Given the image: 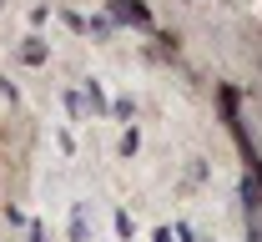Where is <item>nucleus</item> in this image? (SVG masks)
Returning <instances> with one entry per match:
<instances>
[{"mask_svg":"<svg viewBox=\"0 0 262 242\" xmlns=\"http://www.w3.org/2000/svg\"><path fill=\"white\" fill-rule=\"evenodd\" d=\"M247 217H252V242H262V167L247 172Z\"/></svg>","mask_w":262,"mask_h":242,"instance_id":"obj_1","label":"nucleus"}]
</instances>
